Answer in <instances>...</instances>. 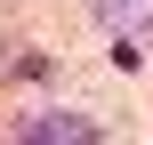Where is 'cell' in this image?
<instances>
[{
  "label": "cell",
  "instance_id": "cell-2",
  "mask_svg": "<svg viewBox=\"0 0 153 145\" xmlns=\"http://www.w3.org/2000/svg\"><path fill=\"white\" fill-rule=\"evenodd\" d=\"M97 8H105V16H121V8H137V0H97Z\"/></svg>",
  "mask_w": 153,
  "mask_h": 145
},
{
  "label": "cell",
  "instance_id": "cell-1",
  "mask_svg": "<svg viewBox=\"0 0 153 145\" xmlns=\"http://www.w3.org/2000/svg\"><path fill=\"white\" fill-rule=\"evenodd\" d=\"M16 137H97V121L89 113H32V121H16Z\"/></svg>",
  "mask_w": 153,
  "mask_h": 145
}]
</instances>
